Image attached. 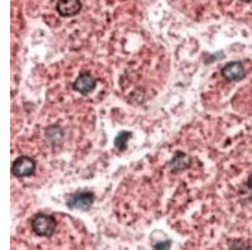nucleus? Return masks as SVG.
I'll return each instance as SVG.
<instances>
[{"label": "nucleus", "instance_id": "nucleus-1", "mask_svg": "<svg viewBox=\"0 0 252 250\" xmlns=\"http://www.w3.org/2000/svg\"><path fill=\"white\" fill-rule=\"evenodd\" d=\"M57 221L52 216L39 214L32 221V228L34 233L40 237L49 238L56 230Z\"/></svg>", "mask_w": 252, "mask_h": 250}, {"label": "nucleus", "instance_id": "nucleus-2", "mask_svg": "<svg viewBox=\"0 0 252 250\" xmlns=\"http://www.w3.org/2000/svg\"><path fill=\"white\" fill-rule=\"evenodd\" d=\"M35 170V164L32 158L21 156L16 158L12 164V174L17 177H26L33 175Z\"/></svg>", "mask_w": 252, "mask_h": 250}, {"label": "nucleus", "instance_id": "nucleus-3", "mask_svg": "<svg viewBox=\"0 0 252 250\" xmlns=\"http://www.w3.org/2000/svg\"><path fill=\"white\" fill-rule=\"evenodd\" d=\"M94 201V193L86 191L75 194L69 198L66 206L70 209H80V210H89L92 207Z\"/></svg>", "mask_w": 252, "mask_h": 250}, {"label": "nucleus", "instance_id": "nucleus-4", "mask_svg": "<svg viewBox=\"0 0 252 250\" xmlns=\"http://www.w3.org/2000/svg\"><path fill=\"white\" fill-rule=\"evenodd\" d=\"M96 88V80L89 73H83L76 78L73 83V89L82 95H89Z\"/></svg>", "mask_w": 252, "mask_h": 250}, {"label": "nucleus", "instance_id": "nucleus-5", "mask_svg": "<svg viewBox=\"0 0 252 250\" xmlns=\"http://www.w3.org/2000/svg\"><path fill=\"white\" fill-rule=\"evenodd\" d=\"M82 3L80 0H58L57 9L63 17H71L80 12Z\"/></svg>", "mask_w": 252, "mask_h": 250}, {"label": "nucleus", "instance_id": "nucleus-6", "mask_svg": "<svg viewBox=\"0 0 252 250\" xmlns=\"http://www.w3.org/2000/svg\"><path fill=\"white\" fill-rule=\"evenodd\" d=\"M223 77L229 81H240L245 77L244 67L239 62H232L227 64L222 70Z\"/></svg>", "mask_w": 252, "mask_h": 250}, {"label": "nucleus", "instance_id": "nucleus-7", "mask_svg": "<svg viewBox=\"0 0 252 250\" xmlns=\"http://www.w3.org/2000/svg\"><path fill=\"white\" fill-rule=\"evenodd\" d=\"M190 158L184 153H181L180 155L175 156L174 158L171 162V166L172 170L176 171L183 170L189 165Z\"/></svg>", "mask_w": 252, "mask_h": 250}, {"label": "nucleus", "instance_id": "nucleus-8", "mask_svg": "<svg viewBox=\"0 0 252 250\" xmlns=\"http://www.w3.org/2000/svg\"><path fill=\"white\" fill-rule=\"evenodd\" d=\"M131 137V133L129 132L123 131L118 134L115 139V146L120 151H125L127 148V143L129 138Z\"/></svg>", "mask_w": 252, "mask_h": 250}, {"label": "nucleus", "instance_id": "nucleus-9", "mask_svg": "<svg viewBox=\"0 0 252 250\" xmlns=\"http://www.w3.org/2000/svg\"><path fill=\"white\" fill-rule=\"evenodd\" d=\"M171 247V242H160V243H158V245H156L154 246L155 249H158V250H167V249H169Z\"/></svg>", "mask_w": 252, "mask_h": 250}, {"label": "nucleus", "instance_id": "nucleus-10", "mask_svg": "<svg viewBox=\"0 0 252 250\" xmlns=\"http://www.w3.org/2000/svg\"><path fill=\"white\" fill-rule=\"evenodd\" d=\"M248 185H249L250 188L252 189V174L250 176L249 181H248Z\"/></svg>", "mask_w": 252, "mask_h": 250}, {"label": "nucleus", "instance_id": "nucleus-11", "mask_svg": "<svg viewBox=\"0 0 252 250\" xmlns=\"http://www.w3.org/2000/svg\"><path fill=\"white\" fill-rule=\"evenodd\" d=\"M241 1H243V2H247V3H249V2H252V0H241Z\"/></svg>", "mask_w": 252, "mask_h": 250}]
</instances>
